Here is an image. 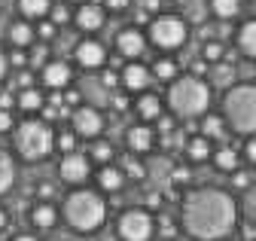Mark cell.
<instances>
[{"label":"cell","mask_w":256,"mask_h":241,"mask_svg":"<svg viewBox=\"0 0 256 241\" xmlns=\"http://www.w3.org/2000/svg\"><path fill=\"white\" fill-rule=\"evenodd\" d=\"M210 153H214V140H208L204 134H192V138H186V144H183V156H186V162H192V165L210 162Z\"/></svg>","instance_id":"obj_18"},{"label":"cell","mask_w":256,"mask_h":241,"mask_svg":"<svg viewBox=\"0 0 256 241\" xmlns=\"http://www.w3.org/2000/svg\"><path fill=\"white\" fill-rule=\"evenodd\" d=\"M107 98H110V107H113V110H128V98H125V92H110Z\"/></svg>","instance_id":"obj_44"},{"label":"cell","mask_w":256,"mask_h":241,"mask_svg":"<svg viewBox=\"0 0 256 241\" xmlns=\"http://www.w3.org/2000/svg\"><path fill=\"white\" fill-rule=\"evenodd\" d=\"M16 186V156L0 146V196H6Z\"/></svg>","instance_id":"obj_26"},{"label":"cell","mask_w":256,"mask_h":241,"mask_svg":"<svg viewBox=\"0 0 256 241\" xmlns=\"http://www.w3.org/2000/svg\"><path fill=\"white\" fill-rule=\"evenodd\" d=\"M6 74H10V58H6V49H0V82L6 80Z\"/></svg>","instance_id":"obj_46"},{"label":"cell","mask_w":256,"mask_h":241,"mask_svg":"<svg viewBox=\"0 0 256 241\" xmlns=\"http://www.w3.org/2000/svg\"><path fill=\"white\" fill-rule=\"evenodd\" d=\"M134 113H138V122H156L158 116L165 113V101L162 95H156V92H140V98H134Z\"/></svg>","instance_id":"obj_16"},{"label":"cell","mask_w":256,"mask_h":241,"mask_svg":"<svg viewBox=\"0 0 256 241\" xmlns=\"http://www.w3.org/2000/svg\"><path fill=\"white\" fill-rule=\"evenodd\" d=\"M86 156H88L92 162H98V165H107V162H113L116 150H113V144H110V140H104V138H94Z\"/></svg>","instance_id":"obj_29"},{"label":"cell","mask_w":256,"mask_h":241,"mask_svg":"<svg viewBox=\"0 0 256 241\" xmlns=\"http://www.w3.org/2000/svg\"><path fill=\"white\" fill-rule=\"evenodd\" d=\"M222 241H226V238H222Z\"/></svg>","instance_id":"obj_52"},{"label":"cell","mask_w":256,"mask_h":241,"mask_svg":"<svg viewBox=\"0 0 256 241\" xmlns=\"http://www.w3.org/2000/svg\"><path fill=\"white\" fill-rule=\"evenodd\" d=\"M119 241H152L156 238V217L146 208H125L116 220Z\"/></svg>","instance_id":"obj_7"},{"label":"cell","mask_w":256,"mask_h":241,"mask_svg":"<svg viewBox=\"0 0 256 241\" xmlns=\"http://www.w3.org/2000/svg\"><path fill=\"white\" fill-rule=\"evenodd\" d=\"M43 104H46V95L37 86H28V88H18L16 92V107L22 113H37V110H43Z\"/></svg>","instance_id":"obj_22"},{"label":"cell","mask_w":256,"mask_h":241,"mask_svg":"<svg viewBox=\"0 0 256 241\" xmlns=\"http://www.w3.org/2000/svg\"><path fill=\"white\" fill-rule=\"evenodd\" d=\"M125 146H128V153H134V156L152 153L156 150V128L150 122H134L125 132Z\"/></svg>","instance_id":"obj_14"},{"label":"cell","mask_w":256,"mask_h":241,"mask_svg":"<svg viewBox=\"0 0 256 241\" xmlns=\"http://www.w3.org/2000/svg\"><path fill=\"white\" fill-rule=\"evenodd\" d=\"M61 220V210L52 204V202H37L34 208H30V226H34L37 232H49L55 229Z\"/></svg>","instance_id":"obj_17"},{"label":"cell","mask_w":256,"mask_h":241,"mask_svg":"<svg viewBox=\"0 0 256 241\" xmlns=\"http://www.w3.org/2000/svg\"><path fill=\"white\" fill-rule=\"evenodd\" d=\"M202 58L208 64H216V62H226V43H220V40H208L202 46Z\"/></svg>","instance_id":"obj_33"},{"label":"cell","mask_w":256,"mask_h":241,"mask_svg":"<svg viewBox=\"0 0 256 241\" xmlns=\"http://www.w3.org/2000/svg\"><path fill=\"white\" fill-rule=\"evenodd\" d=\"M165 101L177 119H202L210 110L214 88L208 86V80H202L196 74H186V76H177L168 82Z\"/></svg>","instance_id":"obj_3"},{"label":"cell","mask_w":256,"mask_h":241,"mask_svg":"<svg viewBox=\"0 0 256 241\" xmlns=\"http://www.w3.org/2000/svg\"><path fill=\"white\" fill-rule=\"evenodd\" d=\"M74 58L82 70H101L107 64V46L94 37H82L74 49Z\"/></svg>","instance_id":"obj_10"},{"label":"cell","mask_w":256,"mask_h":241,"mask_svg":"<svg viewBox=\"0 0 256 241\" xmlns=\"http://www.w3.org/2000/svg\"><path fill=\"white\" fill-rule=\"evenodd\" d=\"M16 128V113L12 110H0V134H10Z\"/></svg>","instance_id":"obj_39"},{"label":"cell","mask_w":256,"mask_h":241,"mask_svg":"<svg viewBox=\"0 0 256 241\" xmlns=\"http://www.w3.org/2000/svg\"><path fill=\"white\" fill-rule=\"evenodd\" d=\"M70 18H74V12L68 10V4H52V10H49V22L52 24L61 28V24H68Z\"/></svg>","instance_id":"obj_36"},{"label":"cell","mask_w":256,"mask_h":241,"mask_svg":"<svg viewBox=\"0 0 256 241\" xmlns=\"http://www.w3.org/2000/svg\"><path fill=\"white\" fill-rule=\"evenodd\" d=\"M238 196H241V202H238L241 217H244L250 226H256V184H250V186H247V190H241Z\"/></svg>","instance_id":"obj_30"},{"label":"cell","mask_w":256,"mask_h":241,"mask_svg":"<svg viewBox=\"0 0 256 241\" xmlns=\"http://www.w3.org/2000/svg\"><path fill=\"white\" fill-rule=\"evenodd\" d=\"M235 46L244 58H250V62H256V18H247L238 24L235 31Z\"/></svg>","instance_id":"obj_19"},{"label":"cell","mask_w":256,"mask_h":241,"mask_svg":"<svg viewBox=\"0 0 256 241\" xmlns=\"http://www.w3.org/2000/svg\"><path fill=\"white\" fill-rule=\"evenodd\" d=\"M34 34H37V40H40V43H49V40H55V37H58V24H52L49 18H40V24L34 28Z\"/></svg>","instance_id":"obj_35"},{"label":"cell","mask_w":256,"mask_h":241,"mask_svg":"<svg viewBox=\"0 0 256 241\" xmlns=\"http://www.w3.org/2000/svg\"><path fill=\"white\" fill-rule=\"evenodd\" d=\"M171 180H174L177 186H186L189 180H192V171H189V165H177V168H174V174H171Z\"/></svg>","instance_id":"obj_40"},{"label":"cell","mask_w":256,"mask_h":241,"mask_svg":"<svg viewBox=\"0 0 256 241\" xmlns=\"http://www.w3.org/2000/svg\"><path fill=\"white\" fill-rule=\"evenodd\" d=\"M68 4H86V0H68Z\"/></svg>","instance_id":"obj_50"},{"label":"cell","mask_w":256,"mask_h":241,"mask_svg":"<svg viewBox=\"0 0 256 241\" xmlns=\"http://www.w3.org/2000/svg\"><path fill=\"white\" fill-rule=\"evenodd\" d=\"M12 107H16V95L4 92V95H0V110H12Z\"/></svg>","instance_id":"obj_47"},{"label":"cell","mask_w":256,"mask_h":241,"mask_svg":"<svg viewBox=\"0 0 256 241\" xmlns=\"http://www.w3.org/2000/svg\"><path fill=\"white\" fill-rule=\"evenodd\" d=\"M119 168H122V174H125V180H144L146 177V165L132 153V156H125L122 162H119Z\"/></svg>","instance_id":"obj_32"},{"label":"cell","mask_w":256,"mask_h":241,"mask_svg":"<svg viewBox=\"0 0 256 241\" xmlns=\"http://www.w3.org/2000/svg\"><path fill=\"white\" fill-rule=\"evenodd\" d=\"M70 128L76 132V138H86V140L101 138L104 128H107L101 107H94V104H80V107H74V110H70Z\"/></svg>","instance_id":"obj_8"},{"label":"cell","mask_w":256,"mask_h":241,"mask_svg":"<svg viewBox=\"0 0 256 241\" xmlns=\"http://www.w3.org/2000/svg\"><path fill=\"white\" fill-rule=\"evenodd\" d=\"M61 220L80 235H92L107 223V198L98 190L76 186L61 202Z\"/></svg>","instance_id":"obj_2"},{"label":"cell","mask_w":256,"mask_h":241,"mask_svg":"<svg viewBox=\"0 0 256 241\" xmlns=\"http://www.w3.org/2000/svg\"><path fill=\"white\" fill-rule=\"evenodd\" d=\"M253 18H256V0H253Z\"/></svg>","instance_id":"obj_51"},{"label":"cell","mask_w":256,"mask_h":241,"mask_svg":"<svg viewBox=\"0 0 256 241\" xmlns=\"http://www.w3.org/2000/svg\"><path fill=\"white\" fill-rule=\"evenodd\" d=\"M76 132L70 128H61V132H55V150H58V153H74V150H76Z\"/></svg>","instance_id":"obj_34"},{"label":"cell","mask_w":256,"mask_h":241,"mask_svg":"<svg viewBox=\"0 0 256 241\" xmlns=\"http://www.w3.org/2000/svg\"><path fill=\"white\" fill-rule=\"evenodd\" d=\"M229 184H232V190H238V192H241V190H247V186L253 184V174H250V171H244V168H235V171L229 174Z\"/></svg>","instance_id":"obj_37"},{"label":"cell","mask_w":256,"mask_h":241,"mask_svg":"<svg viewBox=\"0 0 256 241\" xmlns=\"http://www.w3.org/2000/svg\"><path fill=\"white\" fill-rule=\"evenodd\" d=\"M238 226V202L220 186L189 190L180 202V229L196 241H222Z\"/></svg>","instance_id":"obj_1"},{"label":"cell","mask_w":256,"mask_h":241,"mask_svg":"<svg viewBox=\"0 0 256 241\" xmlns=\"http://www.w3.org/2000/svg\"><path fill=\"white\" fill-rule=\"evenodd\" d=\"M6 58H10V68H28L30 64L28 49H12V52H6Z\"/></svg>","instance_id":"obj_38"},{"label":"cell","mask_w":256,"mask_h":241,"mask_svg":"<svg viewBox=\"0 0 256 241\" xmlns=\"http://www.w3.org/2000/svg\"><path fill=\"white\" fill-rule=\"evenodd\" d=\"M94 180H98V190H101V192H119V190L125 186V174H122V168L113 165V162L101 165L98 174H94Z\"/></svg>","instance_id":"obj_21"},{"label":"cell","mask_w":256,"mask_h":241,"mask_svg":"<svg viewBox=\"0 0 256 241\" xmlns=\"http://www.w3.org/2000/svg\"><path fill=\"white\" fill-rule=\"evenodd\" d=\"M92 177V159L80 150L74 153H61L58 159V180L68 186H86V180Z\"/></svg>","instance_id":"obj_9"},{"label":"cell","mask_w":256,"mask_h":241,"mask_svg":"<svg viewBox=\"0 0 256 241\" xmlns=\"http://www.w3.org/2000/svg\"><path fill=\"white\" fill-rule=\"evenodd\" d=\"M150 74H152V80H162V82H171V80H177L180 68H177V62H174L171 55H162V58H156V62L150 64Z\"/></svg>","instance_id":"obj_27"},{"label":"cell","mask_w":256,"mask_h":241,"mask_svg":"<svg viewBox=\"0 0 256 241\" xmlns=\"http://www.w3.org/2000/svg\"><path fill=\"white\" fill-rule=\"evenodd\" d=\"M244 159L250 165H256V134H247V140H244Z\"/></svg>","instance_id":"obj_42"},{"label":"cell","mask_w":256,"mask_h":241,"mask_svg":"<svg viewBox=\"0 0 256 241\" xmlns=\"http://www.w3.org/2000/svg\"><path fill=\"white\" fill-rule=\"evenodd\" d=\"M146 34L140 31V28H122V31L116 34V52L122 58H128V62H140L144 52H146Z\"/></svg>","instance_id":"obj_11"},{"label":"cell","mask_w":256,"mask_h":241,"mask_svg":"<svg viewBox=\"0 0 256 241\" xmlns=\"http://www.w3.org/2000/svg\"><path fill=\"white\" fill-rule=\"evenodd\" d=\"M189 40V24L177 12H156L146 28V43H152L162 52H174Z\"/></svg>","instance_id":"obj_6"},{"label":"cell","mask_w":256,"mask_h":241,"mask_svg":"<svg viewBox=\"0 0 256 241\" xmlns=\"http://www.w3.org/2000/svg\"><path fill=\"white\" fill-rule=\"evenodd\" d=\"M74 24L80 28V31L86 34V37H92V34H98L101 28L107 24V10L101 6V4H80V10L74 12Z\"/></svg>","instance_id":"obj_12"},{"label":"cell","mask_w":256,"mask_h":241,"mask_svg":"<svg viewBox=\"0 0 256 241\" xmlns=\"http://www.w3.org/2000/svg\"><path fill=\"white\" fill-rule=\"evenodd\" d=\"M28 86H34V74H30L28 68H22L16 74V92H18V88H28Z\"/></svg>","instance_id":"obj_41"},{"label":"cell","mask_w":256,"mask_h":241,"mask_svg":"<svg viewBox=\"0 0 256 241\" xmlns=\"http://www.w3.org/2000/svg\"><path fill=\"white\" fill-rule=\"evenodd\" d=\"M107 12H125L128 6H132V0H104V4H101Z\"/></svg>","instance_id":"obj_43"},{"label":"cell","mask_w":256,"mask_h":241,"mask_svg":"<svg viewBox=\"0 0 256 241\" xmlns=\"http://www.w3.org/2000/svg\"><path fill=\"white\" fill-rule=\"evenodd\" d=\"M208 6L216 18H235L241 12V0H208Z\"/></svg>","instance_id":"obj_31"},{"label":"cell","mask_w":256,"mask_h":241,"mask_svg":"<svg viewBox=\"0 0 256 241\" xmlns=\"http://www.w3.org/2000/svg\"><path fill=\"white\" fill-rule=\"evenodd\" d=\"M10 241H40V238H37L34 232H18V235H12Z\"/></svg>","instance_id":"obj_48"},{"label":"cell","mask_w":256,"mask_h":241,"mask_svg":"<svg viewBox=\"0 0 256 241\" xmlns=\"http://www.w3.org/2000/svg\"><path fill=\"white\" fill-rule=\"evenodd\" d=\"M210 159H214V168L222 174H232L235 168H241V156H238L235 146H214Z\"/></svg>","instance_id":"obj_24"},{"label":"cell","mask_w":256,"mask_h":241,"mask_svg":"<svg viewBox=\"0 0 256 241\" xmlns=\"http://www.w3.org/2000/svg\"><path fill=\"white\" fill-rule=\"evenodd\" d=\"M37 196H40V202H52V196H55V186L49 184V180H46V184H37Z\"/></svg>","instance_id":"obj_45"},{"label":"cell","mask_w":256,"mask_h":241,"mask_svg":"<svg viewBox=\"0 0 256 241\" xmlns=\"http://www.w3.org/2000/svg\"><path fill=\"white\" fill-rule=\"evenodd\" d=\"M10 226V214H6V208H0V232H4Z\"/></svg>","instance_id":"obj_49"},{"label":"cell","mask_w":256,"mask_h":241,"mask_svg":"<svg viewBox=\"0 0 256 241\" xmlns=\"http://www.w3.org/2000/svg\"><path fill=\"white\" fill-rule=\"evenodd\" d=\"M220 116L235 134H256V82H235L222 92Z\"/></svg>","instance_id":"obj_4"},{"label":"cell","mask_w":256,"mask_h":241,"mask_svg":"<svg viewBox=\"0 0 256 241\" xmlns=\"http://www.w3.org/2000/svg\"><path fill=\"white\" fill-rule=\"evenodd\" d=\"M119 80H122V86L128 88V92L140 95V92H146V88H150V82H152V74H150V68H146L144 62H128V64L122 68Z\"/></svg>","instance_id":"obj_15"},{"label":"cell","mask_w":256,"mask_h":241,"mask_svg":"<svg viewBox=\"0 0 256 241\" xmlns=\"http://www.w3.org/2000/svg\"><path fill=\"white\" fill-rule=\"evenodd\" d=\"M37 76H40L43 88H49V92H61V88H68L74 82V68L68 62H46Z\"/></svg>","instance_id":"obj_13"},{"label":"cell","mask_w":256,"mask_h":241,"mask_svg":"<svg viewBox=\"0 0 256 241\" xmlns=\"http://www.w3.org/2000/svg\"><path fill=\"white\" fill-rule=\"evenodd\" d=\"M12 134V150L22 162H43L55 153V128L46 119H24V122H16Z\"/></svg>","instance_id":"obj_5"},{"label":"cell","mask_w":256,"mask_h":241,"mask_svg":"<svg viewBox=\"0 0 256 241\" xmlns=\"http://www.w3.org/2000/svg\"><path fill=\"white\" fill-rule=\"evenodd\" d=\"M198 134H204L208 140H220L222 134H226V119H222L220 113H210V110H208V113L202 116V132H198Z\"/></svg>","instance_id":"obj_28"},{"label":"cell","mask_w":256,"mask_h":241,"mask_svg":"<svg viewBox=\"0 0 256 241\" xmlns=\"http://www.w3.org/2000/svg\"><path fill=\"white\" fill-rule=\"evenodd\" d=\"M16 10H18V16L28 18V22H40V18L49 16L52 0H16Z\"/></svg>","instance_id":"obj_25"},{"label":"cell","mask_w":256,"mask_h":241,"mask_svg":"<svg viewBox=\"0 0 256 241\" xmlns=\"http://www.w3.org/2000/svg\"><path fill=\"white\" fill-rule=\"evenodd\" d=\"M6 40H10V46H12V49H30V46H34V40H37L34 24H30L28 18H16V22L10 24Z\"/></svg>","instance_id":"obj_20"},{"label":"cell","mask_w":256,"mask_h":241,"mask_svg":"<svg viewBox=\"0 0 256 241\" xmlns=\"http://www.w3.org/2000/svg\"><path fill=\"white\" fill-rule=\"evenodd\" d=\"M210 76H208V86L210 88H222L226 92L229 86H235L238 82V76H235V68L229 64V62H216V64H210V70H208Z\"/></svg>","instance_id":"obj_23"}]
</instances>
